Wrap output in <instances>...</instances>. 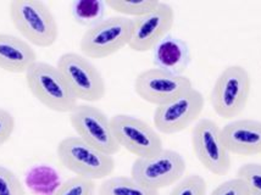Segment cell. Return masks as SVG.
I'll return each instance as SVG.
<instances>
[{
  "mask_svg": "<svg viewBox=\"0 0 261 195\" xmlns=\"http://www.w3.org/2000/svg\"><path fill=\"white\" fill-rule=\"evenodd\" d=\"M9 15L17 32L31 45L49 48L57 43V18L40 0H14L9 6Z\"/></svg>",
  "mask_w": 261,
  "mask_h": 195,
  "instance_id": "obj_1",
  "label": "cell"
},
{
  "mask_svg": "<svg viewBox=\"0 0 261 195\" xmlns=\"http://www.w3.org/2000/svg\"><path fill=\"white\" fill-rule=\"evenodd\" d=\"M24 75L30 93L46 109L70 114L79 105L57 66L37 61Z\"/></svg>",
  "mask_w": 261,
  "mask_h": 195,
  "instance_id": "obj_2",
  "label": "cell"
},
{
  "mask_svg": "<svg viewBox=\"0 0 261 195\" xmlns=\"http://www.w3.org/2000/svg\"><path fill=\"white\" fill-rule=\"evenodd\" d=\"M59 162L77 177L91 181L107 179L115 170L114 156L101 153L79 137H66L58 144Z\"/></svg>",
  "mask_w": 261,
  "mask_h": 195,
  "instance_id": "obj_3",
  "label": "cell"
},
{
  "mask_svg": "<svg viewBox=\"0 0 261 195\" xmlns=\"http://www.w3.org/2000/svg\"><path fill=\"white\" fill-rule=\"evenodd\" d=\"M250 91V73L243 66L232 65L226 67L214 83L210 93L211 106L222 119H234L247 107Z\"/></svg>",
  "mask_w": 261,
  "mask_h": 195,
  "instance_id": "obj_4",
  "label": "cell"
},
{
  "mask_svg": "<svg viewBox=\"0 0 261 195\" xmlns=\"http://www.w3.org/2000/svg\"><path fill=\"white\" fill-rule=\"evenodd\" d=\"M133 20L123 16L105 18L82 36L80 49L87 59H107L129 46Z\"/></svg>",
  "mask_w": 261,
  "mask_h": 195,
  "instance_id": "obj_5",
  "label": "cell"
},
{
  "mask_svg": "<svg viewBox=\"0 0 261 195\" xmlns=\"http://www.w3.org/2000/svg\"><path fill=\"white\" fill-rule=\"evenodd\" d=\"M186 169V160L181 154L164 148L154 155L136 159L130 177L149 189L159 191L181 181Z\"/></svg>",
  "mask_w": 261,
  "mask_h": 195,
  "instance_id": "obj_6",
  "label": "cell"
},
{
  "mask_svg": "<svg viewBox=\"0 0 261 195\" xmlns=\"http://www.w3.org/2000/svg\"><path fill=\"white\" fill-rule=\"evenodd\" d=\"M57 67L77 100L97 103L105 98L104 77L86 57L77 52H65L59 58Z\"/></svg>",
  "mask_w": 261,
  "mask_h": 195,
  "instance_id": "obj_7",
  "label": "cell"
},
{
  "mask_svg": "<svg viewBox=\"0 0 261 195\" xmlns=\"http://www.w3.org/2000/svg\"><path fill=\"white\" fill-rule=\"evenodd\" d=\"M70 122L77 137L101 153L114 156L121 148L114 137L111 121L93 105H77L70 113Z\"/></svg>",
  "mask_w": 261,
  "mask_h": 195,
  "instance_id": "obj_8",
  "label": "cell"
},
{
  "mask_svg": "<svg viewBox=\"0 0 261 195\" xmlns=\"http://www.w3.org/2000/svg\"><path fill=\"white\" fill-rule=\"evenodd\" d=\"M192 148L199 162L215 176H226L231 169V154L226 149L221 128L210 119L199 120L192 131Z\"/></svg>",
  "mask_w": 261,
  "mask_h": 195,
  "instance_id": "obj_9",
  "label": "cell"
},
{
  "mask_svg": "<svg viewBox=\"0 0 261 195\" xmlns=\"http://www.w3.org/2000/svg\"><path fill=\"white\" fill-rule=\"evenodd\" d=\"M114 137L120 148L138 157H147L164 149L163 139L154 127L136 116L119 114L110 119Z\"/></svg>",
  "mask_w": 261,
  "mask_h": 195,
  "instance_id": "obj_10",
  "label": "cell"
},
{
  "mask_svg": "<svg viewBox=\"0 0 261 195\" xmlns=\"http://www.w3.org/2000/svg\"><path fill=\"white\" fill-rule=\"evenodd\" d=\"M205 106V98L194 87L170 103L156 106L153 122L158 132L176 134L199 120Z\"/></svg>",
  "mask_w": 261,
  "mask_h": 195,
  "instance_id": "obj_11",
  "label": "cell"
},
{
  "mask_svg": "<svg viewBox=\"0 0 261 195\" xmlns=\"http://www.w3.org/2000/svg\"><path fill=\"white\" fill-rule=\"evenodd\" d=\"M193 88L186 76H175L158 69L143 71L135 80V91L142 100L155 106L167 104Z\"/></svg>",
  "mask_w": 261,
  "mask_h": 195,
  "instance_id": "obj_12",
  "label": "cell"
},
{
  "mask_svg": "<svg viewBox=\"0 0 261 195\" xmlns=\"http://www.w3.org/2000/svg\"><path fill=\"white\" fill-rule=\"evenodd\" d=\"M173 24L175 10L171 5L160 2L155 10L133 20L129 48L138 52L153 50L160 40L170 35Z\"/></svg>",
  "mask_w": 261,
  "mask_h": 195,
  "instance_id": "obj_13",
  "label": "cell"
},
{
  "mask_svg": "<svg viewBox=\"0 0 261 195\" xmlns=\"http://www.w3.org/2000/svg\"><path fill=\"white\" fill-rule=\"evenodd\" d=\"M221 137L229 154L253 156L261 154V121L234 120L221 128Z\"/></svg>",
  "mask_w": 261,
  "mask_h": 195,
  "instance_id": "obj_14",
  "label": "cell"
},
{
  "mask_svg": "<svg viewBox=\"0 0 261 195\" xmlns=\"http://www.w3.org/2000/svg\"><path fill=\"white\" fill-rule=\"evenodd\" d=\"M154 67L175 76H185L192 63L188 43L179 37L169 35L153 49Z\"/></svg>",
  "mask_w": 261,
  "mask_h": 195,
  "instance_id": "obj_15",
  "label": "cell"
},
{
  "mask_svg": "<svg viewBox=\"0 0 261 195\" xmlns=\"http://www.w3.org/2000/svg\"><path fill=\"white\" fill-rule=\"evenodd\" d=\"M32 45L20 37L0 33V69L10 73H26L37 63Z\"/></svg>",
  "mask_w": 261,
  "mask_h": 195,
  "instance_id": "obj_16",
  "label": "cell"
},
{
  "mask_svg": "<svg viewBox=\"0 0 261 195\" xmlns=\"http://www.w3.org/2000/svg\"><path fill=\"white\" fill-rule=\"evenodd\" d=\"M107 9V3L102 0H73L70 6L74 22L87 30L105 20Z\"/></svg>",
  "mask_w": 261,
  "mask_h": 195,
  "instance_id": "obj_17",
  "label": "cell"
},
{
  "mask_svg": "<svg viewBox=\"0 0 261 195\" xmlns=\"http://www.w3.org/2000/svg\"><path fill=\"white\" fill-rule=\"evenodd\" d=\"M26 183L37 195H53L60 187L58 172L50 166H34L27 173Z\"/></svg>",
  "mask_w": 261,
  "mask_h": 195,
  "instance_id": "obj_18",
  "label": "cell"
},
{
  "mask_svg": "<svg viewBox=\"0 0 261 195\" xmlns=\"http://www.w3.org/2000/svg\"><path fill=\"white\" fill-rule=\"evenodd\" d=\"M98 195H159V191L149 189L132 177L116 176L104 179L98 188Z\"/></svg>",
  "mask_w": 261,
  "mask_h": 195,
  "instance_id": "obj_19",
  "label": "cell"
},
{
  "mask_svg": "<svg viewBox=\"0 0 261 195\" xmlns=\"http://www.w3.org/2000/svg\"><path fill=\"white\" fill-rule=\"evenodd\" d=\"M107 6L123 17H142L149 14L160 4L158 0H108Z\"/></svg>",
  "mask_w": 261,
  "mask_h": 195,
  "instance_id": "obj_20",
  "label": "cell"
},
{
  "mask_svg": "<svg viewBox=\"0 0 261 195\" xmlns=\"http://www.w3.org/2000/svg\"><path fill=\"white\" fill-rule=\"evenodd\" d=\"M237 178L243 182L249 195H261V163H245L237 171Z\"/></svg>",
  "mask_w": 261,
  "mask_h": 195,
  "instance_id": "obj_21",
  "label": "cell"
},
{
  "mask_svg": "<svg viewBox=\"0 0 261 195\" xmlns=\"http://www.w3.org/2000/svg\"><path fill=\"white\" fill-rule=\"evenodd\" d=\"M97 185L94 181L82 177H72L60 184L53 195H95Z\"/></svg>",
  "mask_w": 261,
  "mask_h": 195,
  "instance_id": "obj_22",
  "label": "cell"
},
{
  "mask_svg": "<svg viewBox=\"0 0 261 195\" xmlns=\"http://www.w3.org/2000/svg\"><path fill=\"white\" fill-rule=\"evenodd\" d=\"M205 179L199 175H188L177 182L169 195H207Z\"/></svg>",
  "mask_w": 261,
  "mask_h": 195,
  "instance_id": "obj_23",
  "label": "cell"
},
{
  "mask_svg": "<svg viewBox=\"0 0 261 195\" xmlns=\"http://www.w3.org/2000/svg\"><path fill=\"white\" fill-rule=\"evenodd\" d=\"M0 195H26L20 178L5 166H0Z\"/></svg>",
  "mask_w": 261,
  "mask_h": 195,
  "instance_id": "obj_24",
  "label": "cell"
},
{
  "mask_svg": "<svg viewBox=\"0 0 261 195\" xmlns=\"http://www.w3.org/2000/svg\"><path fill=\"white\" fill-rule=\"evenodd\" d=\"M209 195H249L243 182L239 178H232L219 184Z\"/></svg>",
  "mask_w": 261,
  "mask_h": 195,
  "instance_id": "obj_25",
  "label": "cell"
},
{
  "mask_svg": "<svg viewBox=\"0 0 261 195\" xmlns=\"http://www.w3.org/2000/svg\"><path fill=\"white\" fill-rule=\"evenodd\" d=\"M15 117L10 111L0 109V148L10 141L15 131Z\"/></svg>",
  "mask_w": 261,
  "mask_h": 195,
  "instance_id": "obj_26",
  "label": "cell"
}]
</instances>
